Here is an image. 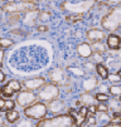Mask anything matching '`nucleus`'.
<instances>
[{"label":"nucleus","instance_id":"obj_1","mask_svg":"<svg viewBox=\"0 0 121 127\" xmlns=\"http://www.w3.org/2000/svg\"><path fill=\"white\" fill-rule=\"evenodd\" d=\"M120 6L116 5L115 8H112L109 14H106L105 16L102 18L101 20V27L105 29V30H109L111 33L119 30L120 28V24H121V19H120Z\"/></svg>","mask_w":121,"mask_h":127},{"label":"nucleus","instance_id":"obj_2","mask_svg":"<svg viewBox=\"0 0 121 127\" xmlns=\"http://www.w3.org/2000/svg\"><path fill=\"white\" fill-rule=\"evenodd\" d=\"M38 127H71L75 126V121L71 115H61L58 113L53 118H42L37 123Z\"/></svg>","mask_w":121,"mask_h":127},{"label":"nucleus","instance_id":"obj_3","mask_svg":"<svg viewBox=\"0 0 121 127\" xmlns=\"http://www.w3.org/2000/svg\"><path fill=\"white\" fill-rule=\"evenodd\" d=\"M48 113L47 110V104L44 102H34L33 104L24 107V115L29 118V120H42L45 117V115Z\"/></svg>","mask_w":121,"mask_h":127},{"label":"nucleus","instance_id":"obj_4","mask_svg":"<svg viewBox=\"0 0 121 127\" xmlns=\"http://www.w3.org/2000/svg\"><path fill=\"white\" fill-rule=\"evenodd\" d=\"M42 102H48L57 97H59V88L54 83H44L39 89H38V96H37Z\"/></svg>","mask_w":121,"mask_h":127},{"label":"nucleus","instance_id":"obj_5","mask_svg":"<svg viewBox=\"0 0 121 127\" xmlns=\"http://www.w3.org/2000/svg\"><path fill=\"white\" fill-rule=\"evenodd\" d=\"M37 9L34 3H29V1H23L22 3H11L8 1L6 4H3V10L6 13H27L29 10H34Z\"/></svg>","mask_w":121,"mask_h":127},{"label":"nucleus","instance_id":"obj_6","mask_svg":"<svg viewBox=\"0 0 121 127\" xmlns=\"http://www.w3.org/2000/svg\"><path fill=\"white\" fill-rule=\"evenodd\" d=\"M37 96L33 93V91H28V89H25V91H19L18 92V96H16V99H15V102L18 103L20 107H28V106H30V104H33L34 102H37Z\"/></svg>","mask_w":121,"mask_h":127},{"label":"nucleus","instance_id":"obj_7","mask_svg":"<svg viewBox=\"0 0 121 127\" xmlns=\"http://www.w3.org/2000/svg\"><path fill=\"white\" fill-rule=\"evenodd\" d=\"M93 5V0L92 1H83L81 4H70L68 1H64L63 4H61V8L63 10H70V11H73V13H83L86 10H88L91 6Z\"/></svg>","mask_w":121,"mask_h":127},{"label":"nucleus","instance_id":"obj_8","mask_svg":"<svg viewBox=\"0 0 121 127\" xmlns=\"http://www.w3.org/2000/svg\"><path fill=\"white\" fill-rule=\"evenodd\" d=\"M45 83V79L43 77H36V78H29V79H24L22 82L23 87L28 91H37L39 89L43 84Z\"/></svg>","mask_w":121,"mask_h":127},{"label":"nucleus","instance_id":"obj_9","mask_svg":"<svg viewBox=\"0 0 121 127\" xmlns=\"http://www.w3.org/2000/svg\"><path fill=\"white\" fill-rule=\"evenodd\" d=\"M47 110H48V112L53 113V115L62 113V111L64 110V102L62 99H59L58 97L54 98V99H52V101H48Z\"/></svg>","mask_w":121,"mask_h":127},{"label":"nucleus","instance_id":"obj_10","mask_svg":"<svg viewBox=\"0 0 121 127\" xmlns=\"http://www.w3.org/2000/svg\"><path fill=\"white\" fill-rule=\"evenodd\" d=\"M48 77H49L50 82H52V83H54V84H57V83H62V82L64 81V72H63L62 68L57 67V68H53L52 70H49Z\"/></svg>","mask_w":121,"mask_h":127},{"label":"nucleus","instance_id":"obj_11","mask_svg":"<svg viewBox=\"0 0 121 127\" xmlns=\"http://www.w3.org/2000/svg\"><path fill=\"white\" fill-rule=\"evenodd\" d=\"M106 37H107V35H106L105 30H101V29H96V28H93V29H90V30L87 32V39H88L90 42L103 40Z\"/></svg>","mask_w":121,"mask_h":127},{"label":"nucleus","instance_id":"obj_12","mask_svg":"<svg viewBox=\"0 0 121 127\" xmlns=\"http://www.w3.org/2000/svg\"><path fill=\"white\" fill-rule=\"evenodd\" d=\"M82 86H83L84 92H91V91H93V89L97 88V86H98V81H97L96 77L92 76V77H90V78H87V79H84L83 83H82Z\"/></svg>","mask_w":121,"mask_h":127},{"label":"nucleus","instance_id":"obj_13","mask_svg":"<svg viewBox=\"0 0 121 127\" xmlns=\"http://www.w3.org/2000/svg\"><path fill=\"white\" fill-rule=\"evenodd\" d=\"M107 39V45L110 49H120V45H121V42H120V37L117 34H110L109 37H106Z\"/></svg>","mask_w":121,"mask_h":127},{"label":"nucleus","instance_id":"obj_14","mask_svg":"<svg viewBox=\"0 0 121 127\" xmlns=\"http://www.w3.org/2000/svg\"><path fill=\"white\" fill-rule=\"evenodd\" d=\"M77 52L80 54V57L82 58H90V56L92 54V50H91V47L88 43H82L77 47Z\"/></svg>","mask_w":121,"mask_h":127},{"label":"nucleus","instance_id":"obj_15","mask_svg":"<svg viewBox=\"0 0 121 127\" xmlns=\"http://www.w3.org/2000/svg\"><path fill=\"white\" fill-rule=\"evenodd\" d=\"M80 101H81V102H82V104H83V106H86V107H88V106H93V104H96V102H97V99H96L95 97H92V95H91L90 92H84L83 95H81Z\"/></svg>","mask_w":121,"mask_h":127},{"label":"nucleus","instance_id":"obj_16","mask_svg":"<svg viewBox=\"0 0 121 127\" xmlns=\"http://www.w3.org/2000/svg\"><path fill=\"white\" fill-rule=\"evenodd\" d=\"M5 120L6 122L9 123H16L19 120V112H16L15 110H8L6 111V115H5Z\"/></svg>","mask_w":121,"mask_h":127},{"label":"nucleus","instance_id":"obj_17","mask_svg":"<svg viewBox=\"0 0 121 127\" xmlns=\"http://www.w3.org/2000/svg\"><path fill=\"white\" fill-rule=\"evenodd\" d=\"M98 115L97 116H95L96 117V122L97 123H101V125H107L109 123V121L111 120V117L109 116V113L107 112H97Z\"/></svg>","mask_w":121,"mask_h":127},{"label":"nucleus","instance_id":"obj_18","mask_svg":"<svg viewBox=\"0 0 121 127\" xmlns=\"http://www.w3.org/2000/svg\"><path fill=\"white\" fill-rule=\"evenodd\" d=\"M92 44H90L91 47V50L92 52H96V53H103L106 50L105 48V44H103V40H98V42H91Z\"/></svg>","mask_w":121,"mask_h":127},{"label":"nucleus","instance_id":"obj_19","mask_svg":"<svg viewBox=\"0 0 121 127\" xmlns=\"http://www.w3.org/2000/svg\"><path fill=\"white\" fill-rule=\"evenodd\" d=\"M107 102H109V110H111L112 112H120V108H121V106H120V99L116 97V98H112V99H107Z\"/></svg>","mask_w":121,"mask_h":127},{"label":"nucleus","instance_id":"obj_20","mask_svg":"<svg viewBox=\"0 0 121 127\" xmlns=\"http://www.w3.org/2000/svg\"><path fill=\"white\" fill-rule=\"evenodd\" d=\"M96 72L98 73V76L102 78V79H106L107 78V74H109V72H107V67L106 65H103L102 63H97L96 67H95Z\"/></svg>","mask_w":121,"mask_h":127},{"label":"nucleus","instance_id":"obj_21","mask_svg":"<svg viewBox=\"0 0 121 127\" xmlns=\"http://www.w3.org/2000/svg\"><path fill=\"white\" fill-rule=\"evenodd\" d=\"M37 16H38V10H37V9L27 11V18L24 19V23L30 25V20H32V24H33V23H34V20H36V18H37Z\"/></svg>","mask_w":121,"mask_h":127},{"label":"nucleus","instance_id":"obj_22","mask_svg":"<svg viewBox=\"0 0 121 127\" xmlns=\"http://www.w3.org/2000/svg\"><path fill=\"white\" fill-rule=\"evenodd\" d=\"M91 58V62L93 63H103V59H105V57H103V53H96V52H92V54L90 56Z\"/></svg>","mask_w":121,"mask_h":127},{"label":"nucleus","instance_id":"obj_23","mask_svg":"<svg viewBox=\"0 0 121 127\" xmlns=\"http://www.w3.org/2000/svg\"><path fill=\"white\" fill-rule=\"evenodd\" d=\"M0 93H1V95H3L5 98H10V97H11V96H13L15 92H14V91L11 89V87H10L8 83H6V84H5V86L1 88V91H0Z\"/></svg>","mask_w":121,"mask_h":127},{"label":"nucleus","instance_id":"obj_24","mask_svg":"<svg viewBox=\"0 0 121 127\" xmlns=\"http://www.w3.org/2000/svg\"><path fill=\"white\" fill-rule=\"evenodd\" d=\"M84 121H87L86 123H83V125H86V126H95V125H97L96 117H95L93 113H91V112L87 113V116H86V120H84Z\"/></svg>","mask_w":121,"mask_h":127},{"label":"nucleus","instance_id":"obj_25","mask_svg":"<svg viewBox=\"0 0 121 127\" xmlns=\"http://www.w3.org/2000/svg\"><path fill=\"white\" fill-rule=\"evenodd\" d=\"M8 84L11 87V89L14 91V92H19V91H22V84L19 81H16V79H13L10 82H8Z\"/></svg>","mask_w":121,"mask_h":127},{"label":"nucleus","instance_id":"obj_26","mask_svg":"<svg viewBox=\"0 0 121 127\" xmlns=\"http://www.w3.org/2000/svg\"><path fill=\"white\" fill-rule=\"evenodd\" d=\"M110 93H111L112 96L120 98V95H121V87H120L119 84H116V86L112 84V86L110 87Z\"/></svg>","mask_w":121,"mask_h":127},{"label":"nucleus","instance_id":"obj_27","mask_svg":"<svg viewBox=\"0 0 121 127\" xmlns=\"http://www.w3.org/2000/svg\"><path fill=\"white\" fill-rule=\"evenodd\" d=\"M106 79H109L111 83H116V84H119L120 83V70H117V73H112V74H107V78Z\"/></svg>","mask_w":121,"mask_h":127},{"label":"nucleus","instance_id":"obj_28","mask_svg":"<svg viewBox=\"0 0 121 127\" xmlns=\"http://www.w3.org/2000/svg\"><path fill=\"white\" fill-rule=\"evenodd\" d=\"M14 44V42L9 38H0V47H1L3 49L4 48H9Z\"/></svg>","mask_w":121,"mask_h":127},{"label":"nucleus","instance_id":"obj_29","mask_svg":"<svg viewBox=\"0 0 121 127\" xmlns=\"http://www.w3.org/2000/svg\"><path fill=\"white\" fill-rule=\"evenodd\" d=\"M38 19L39 20H48L49 19V18H50V13L49 11H38Z\"/></svg>","mask_w":121,"mask_h":127},{"label":"nucleus","instance_id":"obj_30","mask_svg":"<svg viewBox=\"0 0 121 127\" xmlns=\"http://www.w3.org/2000/svg\"><path fill=\"white\" fill-rule=\"evenodd\" d=\"M15 107V102L11 101V99H6L5 103H4V111H8V110H14Z\"/></svg>","mask_w":121,"mask_h":127},{"label":"nucleus","instance_id":"obj_31","mask_svg":"<svg viewBox=\"0 0 121 127\" xmlns=\"http://www.w3.org/2000/svg\"><path fill=\"white\" fill-rule=\"evenodd\" d=\"M95 98H96L98 102H107L109 96H107L106 93H102V92H100V93H97V95L95 96Z\"/></svg>","mask_w":121,"mask_h":127},{"label":"nucleus","instance_id":"obj_32","mask_svg":"<svg viewBox=\"0 0 121 127\" xmlns=\"http://www.w3.org/2000/svg\"><path fill=\"white\" fill-rule=\"evenodd\" d=\"M107 111H109V107L103 102H100V104L96 106V112H107Z\"/></svg>","mask_w":121,"mask_h":127},{"label":"nucleus","instance_id":"obj_33","mask_svg":"<svg viewBox=\"0 0 121 127\" xmlns=\"http://www.w3.org/2000/svg\"><path fill=\"white\" fill-rule=\"evenodd\" d=\"M83 120H86V116H87V113H88V108L86 107V106H83V107H81L80 110H78V112H77Z\"/></svg>","mask_w":121,"mask_h":127},{"label":"nucleus","instance_id":"obj_34","mask_svg":"<svg viewBox=\"0 0 121 127\" xmlns=\"http://www.w3.org/2000/svg\"><path fill=\"white\" fill-rule=\"evenodd\" d=\"M84 67L87 68L88 70H93L96 65H95V63H93V62H91V63H86V64H84Z\"/></svg>","mask_w":121,"mask_h":127},{"label":"nucleus","instance_id":"obj_35","mask_svg":"<svg viewBox=\"0 0 121 127\" xmlns=\"http://www.w3.org/2000/svg\"><path fill=\"white\" fill-rule=\"evenodd\" d=\"M3 61H4V49H0V68L3 67Z\"/></svg>","mask_w":121,"mask_h":127},{"label":"nucleus","instance_id":"obj_36","mask_svg":"<svg viewBox=\"0 0 121 127\" xmlns=\"http://www.w3.org/2000/svg\"><path fill=\"white\" fill-rule=\"evenodd\" d=\"M71 69V72H73V73H76V74H78V76H82L83 74V70H80V69H77V68H70Z\"/></svg>","mask_w":121,"mask_h":127},{"label":"nucleus","instance_id":"obj_37","mask_svg":"<svg viewBox=\"0 0 121 127\" xmlns=\"http://www.w3.org/2000/svg\"><path fill=\"white\" fill-rule=\"evenodd\" d=\"M18 126H32V121H22V122H19L18 123Z\"/></svg>","mask_w":121,"mask_h":127},{"label":"nucleus","instance_id":"obj_38","mask_svg":"<svg viewBox=\"0 0 121 127\" xmlns=\"http://www.w3.org/2000/svg\"><path fill=\"white\" fill-rule=\"evenodd\" d=\"M38 30H39V32H47V30H48V27H45V25H39V27H38Z\"/></svg>","mask_w":121,"mask_h":127},{"label":"nucleus","instance_id":"obj_39","mask_svg":"<svg viewBox=\"0 0 121 127\" xmlns=\"http://www.w3.org/2000/svg\"><path fill=\"white\" fill-rule=\"evenodd\" d=\"M4 103H5V101L3 98H0V111H4Z\"/></svg>","mask_w":121,"mask_h":127},{"label":"nucleus","instance_id":"obj_40","mask_svg":"<svg viewBox=\"0 0 121 127\" xmlns=\"http://www.w3.org/2000/svg\"><path fill=\"white\" fill-rule=\"evenodd\" d=\"M3 81H5V74L0 70V82H3Z\"/></svg>","mask_w":121,"mask_h":127},{"label":"nucleus","instance_id":"obj_41","mask_svg":"<svg viewBox=\"0 0 121 127\" xmlns=\"http://www.w3.org/2000/svg\"><path fill=\"white\" fill-rule=\"evenodd\" d=\"M101 92H103V93H105L106 92V88H107V86H105V84H101Z\"/></svg>","mask_w":121,"mask_h":127},{"label":"nucleus","instance_id":"obj_42","mask_svg":"<svg viewBox=\"0 0 121 127\" xmlns=\"http://www.w3.org/2000/svg\"><path fill=\"white\" fill-rule=\"evenodd\" d=\"M109 4H119L120 3V0H107Z\"/></svg>","mask_w":121,"mask_h":127},{"label":"nucleus","instance_id":"obj_43","mask_svg":"<svg viewBox=\"0 0 121 127\" xmlns=\"http://www.w3.org/2000/svg\"><path fill=\"white\" fill-rule=\"evenodd\" d=\"M23 1H29V3H34V4H36V3L39 1V0H23Z\"/></svg>","mask_w":121,"mask_h":127},{"label":"nucleus","instance_id":"obj_44","mask_svg":"<svg viewBox=\"0 0 121 127\" xmlns=\"http://www.w3.org/2000/svg\"><path fill=\"white\" fill-rule=\"evenodd\" d=\"M1 125H4V120H3L1 115H0V126H1Z\"/></svg>","mask_w":121,"mask_h":127},{"label":"nucleus","instance_id":"obj_45","mask_svg":"<svg viewBox=\"0 0 121 127\" xmlns=\"http://www.w3.org/2000/svg\"><path fill=\"white\" fill-rule=\"evenodd\" d=\"M5 1H6V0H0V5H1V4H4Z\"/></svg>","mask_w":121,"mask_h":127},{"label":"nucleus","instance_id":"obj_46","mask_svg":"<svg viewBox=\"0 0 121 127\" xmlns=\"http://www.w3.org/2000/svg\"><path fill=\"white\" fill-rule=\"evenodd\" d=\"M6 1H10V0H6Z\"/></svg>","mask_w":121,"mask_h":127},{"label":"nucleus","instance_id":"obj_47","mask_svg":"<svg viewBox=\"0 0 121 127\" xmlns=\"http://www.w3.org/2000/svg\"><path fill=\"white\" fill-rule=\"evenodd\" d=\"M0 91H1V88H0Z\"/></svg>","mask_w":121,"mask_h":127}]
</instances>
